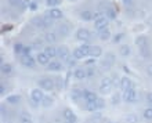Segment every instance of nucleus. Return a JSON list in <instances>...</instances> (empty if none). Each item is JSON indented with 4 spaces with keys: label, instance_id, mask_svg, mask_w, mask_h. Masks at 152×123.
Returning a JSON list of instances; mask_svg holds the SVG:
<instances>
[{
    "label": "nucleus",
    "instance_id": "nucleus-20",
    "mask_svg": "<svg viewBox=\"0 0 152 123\" xmlns=\"http://www.w3.org/2000/svg\"><path fill=\"white\" fill-rule=\"evenodd\" d=\"M97 98H98V95H97L94 92H91V90H87V89H84V92H83V100H84V102H93V101H96Z\"/></svg>",
    "mask_w": 152,
    "mask_h": 123
},
{
    "label": "nucleus",
    "instance_id": "nucleus-30",
    "mask_svg": "<svg viewBox=\"0 0 152 123\" xmlns=\"http://www.w3.org/2000/svg\"><path fill=\"white\" fill-rule=\"evenodd\" d=\"M72 56H73V58H75V60H77V61L83 60L84 57H87L86 54H84L83 50L80 48V46H79V47H76V48H73V50H72Z\"/></svg>",
    "mask_w": 152,
    "mask_h": 123
},
{
    "label": "nucleus",
    "instance_id": "nucleus-39",
    "mask_svg": "<svg viewBox=\"0 0 152 123\" xmlns=\"http://www.w3.org/2000/svg\"><path fill=\"white\" fill-rule=\"evenodd\" d=\"M60 4H61V0H46V6L47 7L54 8V7H58Z\"/></svg>",
    "mask_w": 152,
    "mask_h": 123
},
{
    "label": "nucleus",
    "instance_id": "nucleus-3",
    "mask_svg": "<svg viewBox=\"0 0 152 123\" xmlns=\"http://www.w3.org/2000/svg\"><path fill=\"white\" fill-rule=\"evenodd\" d=\"M44 92L42 90V89L36 87V89H32L31 90V104H32L33 108H37L42 104V101H43L44 98Z\"/></svg>",
    "mask_w": 152,
    "mask_h": 123
},
{
    "label": "nucleus",
    "instance_id": "nucleus-38",
    "mask_svg": "<svg viewBox=\"0 0 152 123\" xmlns=\"http://www.w3.org/2000/svg\"><path fill=\"white\" fill-rule=\"evenodd\" d=\"M0 115H1L3 119L8 118V108L6 107V104H1V105H0Z\"/></svg>",
    "mask_w": 152,
    "mask_h": 123
},
{
    "label": "nucleus",
    "instance_id": "nucleus-43",
    "mask_svg": "<svg viewBox=\"0 0 152 123\" xmlns=\"http://www.w3.org/2000/svg\"><path fill=\"white\" fill-rule=\"evenodd\" d=\"M142 116H144L145 120H151L152 119V108H147L144 111V113H142Z\"/></svg>",
    "mask_w": 152,
    "mask_h": 123
},
{
    "label": "nucleus",
    "instance_id": "nucleus-13",
    "mask_svg": "<svg viewBox=\"0 0 152 123\" xmlns=\"http://www.w3.org/2000/svg\"><path fill=\"white\" fill-rule=\"evenodd\" d=\"M31 24L35 26L36 29L39 31H46V24H44V20H43V15L42 17H33L32 20H31Z\"/></svg>",
    "mask_w": 152,
    "mask_h": 123
},
{
    "label": "nucleus",
    "instance_id": "nucleus-4",
    "mask_svg": "<svg viewBox=\"0 0 152 123\" xmlns=\"http://www.w3.org/2000/svg\"><path fill=\"white\" fill-rule=\"evenodd\" d=\"M115 61H116V58H115V56H113L112 53H107V54H105V58L100 62L101 69L105 71V72L111 71L112 67H113V64H115Z\"/></svg>",
    "mask_w": 152,
    "mask_h": 123
},
{
    "label": "nucleus",
    "instance_id": "nucleus-10",
    "mask_svg": "<svg viewBox=\"0 0 152 123\" xmlns=\"http://www.w3.org/2000/svg\"><path fill=\"white\" fill-rule=\"evenodd\" d=\"M64 68L65 67L61 60H51L50 64L46 67V69L50 72H61V71H64Z\"/></svg>",
    "mask_w": 152,
    "mask_h": 123
},
{
    "label": "nucleus",
    "instance_id": "nucleus-27",
    "mask_svg": "<svg viewBox=\"0 0 152 123\" xmlns=\"http://www.w3.org/2000/svg\"><path fill=\"white\" fill-rule=\"evenodd\" d=\"M84 109V111H88V112H97V111H100L98 109V105H97V100L96 101H93V102H84V105L82 107Z\"/></svg>",
    "mask_w": 152,
    "mask_h": 123
},
{
    "label": "nucleus",
    "instance_id": "nucleus-16",
    "mask_svg": "<svg viewBox=\"0 0 152 123\" xmlns=\"http://www.w3.org/2000/svg\"><path fill=\"white\" fill-rule=\"evenodd\" d=\"M43 40L46 42V43H48V44L56 43L57 40H58V33L54 32V31H47L46 33H44V36H43Z\"/></svg>",
    "mask_w": 152,
    "mask_h": 123
},
{
    "label": "nucleus",
    "instance_id": "nucleus-52",
    "mask_svg": "<svg viewBox=\"0 0 152 123\" xmlns=\"http://www.w3.org/2000/svg\"><path fill=\"white\" fill-rule=\"evenodd\" d=\"M96 58H90V60H87L86 61V65H87V67H94V65H96Z\"/></svg>",
    "mask_w": 152,
    "mask_h": 123
},
{
    "label": "nucleus",
    "instance_id": "nucleus-17",
    "mask_svg": "<svg viewBox=\"0 0 152 123\" xmlns=\"http://www.w3.org/2000/svg\"><path fill=\"white\" fill-rule=\"evenodd\" d=\"M46 14H48V15L51 17V18H53L54 21H60V20H62V18H64V12L61 11V10H60L58 7L50 8V10H48V11L46 12Z\"/></svg>",
    "mask_w": 152,
    "mask_h": 123
},
{
    "label": "nucleus",
    "instance_id": "nucleus-8",
    "mask_svg": "<svg viewBox=\"0 0 152 123\" xmlns=\"http://www.w3.org/2000/svg\"><path fill=\"white\" fill-rule=\"evenodd\" d=\"M57 57H58V60H61L62 62H68L69 60H71V50H69L66 46H60L58 47V54H57Z\"/></svg>",
    "mask_w": 152,
    "mask_h": 123
},
{
    "label": "nucleus",
    "instance_id": "nucleus-6",
    "mask_svg": "<svg viewBox=\"0 0 152 123\" xmlns=\"http://www.w3.org/2000/svg\"><path fill=\"white\" fill-rule=\"evenodd\" d=\"M76 39L82 43H88L91 39V33L87 28H79L76 31Z\"/></svg>",
    "mask_w": 152,
    "mask_h": 123
},
{
    "label": "nucleus",
    "instance_id": "nucleus-19",
    "mask_svg": "<svg viewBox=\"0 0 152 123\" xmlns=\"http://www.w3.org/2000/svg\"><path fill=\"white\" fill-rule=\"evenodd\" d=\"M0 72H1V75L3 76L10 78V76H12V73H14V69H12L11 64L4 62V64H1V67H0Z\"/></svg>",
    "mask_w": 152,
    "mask_h": 123
},
{
    "label": "nucleus",
    "instance_id": "nucleus-54",
    "mask_svg": "<svg viewBox=\"0 0 152 123\" xmlns=\"http://www.w3.org/2000/svg\"><path fill=\"white\" fill-rule=\"evenodd\" d=\"M102 118V115H101V112H93V119H101Z\"/></svg>",
    "mask_w": 152,
    "mask_h": 123
},
{
    "label": "nucleus",
    "instance_id": "nucleus-31",
    "mask_svg": "<svg viewBox=\"0 0 152 123\" xmlns=\"http://www.w3.org/2000/svg\"><path fill=\"white\" fill-rule=\"evenodd\" d=\"M98 37H100V40H102V42H107V40L111 39V31H109L108 28L101 29V31H98Z\"/></svg>",
    "mask_w": 152,
    "mask_h": 123
},
{
    "label": "nucleus",
    "instance_id": "nucleus-15",
    "mask_svg": "<svg viewBox=\"0 0 152 123\" xmlns=\"http://www.w3.org/2000/svg\"><path fill=\"white\" fill-rule=\"evenodd\" d=\"M43 53L50 60H54L57 57V54H58V47H54L53 44H48V46H46V47L43 48Z\"/></svg>",
    "mask_w": 152,
    "mask_h": 123
},
{
    "label": "nucleus",
    "instance_id": "nucleus-21",
    "mask_svg": "<svg viewBox=\"0 0 152 123\" xmlns=\"http://www.w3.org/2000/svg\"><path fill=\"white\" fill-rule=\"evenodd\" d=\"M21 100H22V97L20 94H10L6 97V102L8 105H18L21 102Z\"/></svg>",
    "mask_w": 152,
    "mask_h": 123
},
{
    "label": "nucleus",
    "instance_id": "nucleus-41",
    "mask_svg": "<svg viewBox=\"0 0 152 123\" xmlns=\"http://www.w3.org/2000/svg\"><path fill=\"white\" fill-rule=\"evenodd\" d=\"M87 71V78H94L97 75V71H96V67H87L86 68Z\"/></svg>",
    "mask_w": 152,
    "mask_h": 123
},
{
    "label": "nucleus",
    "instance_id": "nucleus-7",
    "mask_svg": "<svg viewBox=\"0 0 152 123\" xmlns=\"http://www.w3.org/2000/svg\"><path fill=\"white\" fill-rule=\"evenodd\" d=\"M20 62L22 67L29 68V69H33V68H36V65H37V61L35 60L32 56H21Z\"/></svg>",
    "mask_w": 152,
    "mask_h": 123
},
{
    "label": "nucleus",
    "instance_id": "nucleus-36",
    "mask_svg": "<svg viewBox=\"0 0 152 123\" xmlns=\"http://www.w3.org/2000/svg\"><path fill=\"white\" fill-rule=\"evenodd\" d=\"M122 100L123 98H122V95H120L119 93H113L112 97H111V104H112V105H119Z\"/></svg>",
    "mask_w": 152,
    "mask_h": 123
},
{
    "label": "nucleus",
    "instance_id": "nucleus-42",
    "mask_svg": "<svg viewBox=\"0 0 152 123\" xmlns=\"http://www.w3.org/2000/svg\"><path fill=\"white\" fill-rule=\"evenodd\" d=\"M102 17H105V10L98 8V10H96V11H94V21L98 20V18H102Z\"/></svg>",
    "mask_w": 152,
    "mask_h": 123
},
{
    "label": "nucleus",
    "instance_id": "nucleus-24",
    "mask_svg": "<svg viewBox=\"0 0 152 123\" xmlns=\"http://www.w3.org/2000/svg\"><path fill=\"white\" fill-rule=\"evenodd\" d=\"M80 20L84 21V22H90V21L94 20V12L90 11V10H83L80 12Z\"/></svg>",
    "mask_w": 152,
    "mask_h": 123
},
{
    "label": "nucleus",
    "instance_id": "nucleus-11",
    "mask_svg": "<svg viewBox=\"0 0 152 123\" xmlns=\"http://www.w3.org/2000/svg\"><path fill=\"white\" fill-rule=\"evenodd\" d=\"M57 33L58 36H61V39H64V37H68L71 35V25L64 22V24H60L57 26Z\"/></svg>",
    "mask_w": 152,
    "mask_h": 123
},
{
    "label": "nucleus",
    "instance_id": "nucleus-46",
    "mask_svg": "<svg viewBox=\"0 0 152 123\" xmlns=\"http://www.w3.org/2000/svg\"><path fill=\"white\" fill-rule=\"evenodd\" d=\"M97 105H98V109H104L105 108V100L102 98V97H98V98H97Z\"/></svg>",
    "mask_w": 152,
    "mask_h": 123
},
{
    "label": "nucleus",
    "instance_id": "nucleus-26",
    "mask_svg": "<svg viewBox=\"0 0 152 123\" xmlns=\"http://www.w3.org/2000/svg\"><path fill=\"white\" fill-rule=\"evenodd\" d=\"M88 56L91 57V58H98V57L102 56V48H101L100 46H91Z\"/></svg>",
    "mask_w": 152,
    "mask_h": 123
},
{
    "label": "nucleus",
    "instance_id": "nucleus-56",
    "mask_svg": "<svg viewBox=\"0 0 152 123\" xmlns=\"http://www.w3.org/2000/svg\"><path fill=\"white\" fill-rule=\"evenodd\" d=\"M147 75L152 76V64H151V65H148V68H147Z\"/></svg>",
    "mask_w": 152,
    "mask_h": 123
},
{
    "label": "nucleus",
    "instance_id": "nucleus-53",
    "mask_svg": "<svg viewBox=\"0 0 152 123\" xmlns=\"http://www.w3.org/2000/svg\"><path fill=\"white\" fill-rule=\"evenodd\" d=\"M76 61H77V60L72 58V60H69L66 64H68V67H69V68H73V67H76Z\"/></svg>",
    "mask_w": 152,
    "mask_h": 123
},
{
    "label": "nucleus",
    "instance_id": "nucleus-57",
    "mask_svg": "<svg viewBox=\"0 0 152 123\" xmlns=\"http://www.w3.org/2000/svg\"><path fill=\"white\" fill-rule=\"evenodd\" d=\"M147 101H148L149 104H152V93H148V95H147Z\"/></svg>",
    "mask_w": 152,
    "mask_h": 123
},
{
    "label": "nucleus",
    "instance_id": "nucleus-59",
    "mask_svg": "<svg viewBox=\"0 0 152 123\" xmlns=\"http://www.w3.org/2000/svg\"><path fill=\"white\" fill-rule=\"evenodd\" d=\"M3 123H10V122H3Z\"/></svg>",
    "mask_w": 152,
    "mask_h": 123
},
{
    "label": "nucleus",
    "instance_id": "nucleus-37",
    "mask_svg": "<svg viewBox=\"0 0 152 123\" xmlns=\"http://www.w3.org/2000/svg\"><path fill=\"white\" fill-rule=\"evenodd\" d=\"M140 56L142 58H149L151 53H149V46H144V47H140Z\"/></svg>",
    "mask_w": 152,
    "mask_h": 123
},
{
    "label": "nucleus",
    "instance_id": "nucleus-51",
    "mask_svg": "<svg viewBox=\"0 0 152 123\" xmlns=\"http://www.w3.org/2000/svg\"><path fill=\"white\" fill-rule=\"evenodd\" d=\"M122 3H123V6L126 8H129V7H132L133 4H134V0H122Z\"/></svg>",
    "mask_w": 152,
    "mask_h": 123
},
{
    "label": "nucleus",
    "instance_id": "nucleus-58",
    "mask_svg": "<svg viewBox=\"0 0 152 123\" xmlns=\"http://www.w3.org/2000/svg\"><path fill=\"white\" fill-rule=\"evenodd\" d=\"M68 1H75V0H68Z\"/></svg>",
    "mask_w": 152,
    "mask_h": 123
},
{
    "label": "nucleus",
    "instance_id": "nucleus-48",
    "mask_svg": "<svg viewBox=\"0 0 152 123\" xmlns=\"http://www.w3.org/2000/svg\"><path fill=\"white\" fill-rule=\"evenodd\" d=\"M32 46H25L24 47V51H22V56H31L32 54Z\"/></svg>",
    "mask_w": 152,
    "mask_h": 123
},
{
    "label": "nucleus",
    "instance_id": "nucleus-34",
    "mask_svg": "<svg viewBox=\"0 0 152 123\" xmlns=\"http://www.w3.org/2000/svg\"><path fill=\"white\" fill-rule=\"evenodd\" d=\"M32 48L33 50H40V48H44V40L43 39H35L32 40Z\"/></svg>",
    "mask_w": 152,
    "mask_h": 123
},
{
    "label": "nucleus",
    "instance_id": "nucleus-44",
    "mask_svg": "<svg viewBox=\"0 0 152 123\" xmlns=\"http://www.w3.org/2000/svg\"><path fill=\"white\" fill-rule=\"evenodd\" d=\"M29 4H31V0H20L18 7H20L21 10H25L26 7H29Z\"/></svg>",
    "mask_w": 152,
    "mask_h": 123
},
{
    "label": "nucleus",
    "instance_id": "nucleus-28",
    "mask_svg": "<svg viewBox=\"0 0 152 123\" xmlns=\"http://www.w3.org/2000/svg\"><path fill=\"white\" fill-rule=\"evenodd\" d=\"M20 123H33V119L28 111H21L20 113Z\"/></svg>",
    "mask_w": 152,
    "mask_h": 123
},
{
    "label": "nucleus",
    "instance_id": "nucleus-40",
    "mask_svg": "<svg viewBox=\"0 0 152 123\" xmlns=\"http://www.w3.org/2000/svg\"><path fill=\"white\" fill-rule=\"evenodd\" d=\"M126 122L127 123H137L138 122V118H137V115H134V113H129V115L126 116Z\"/></svg>",
    "mask_w": 152,
    "mask_h": 123
},
{
    "label": "nucleus",
    "instance_id": "nucleus-14",
    "mask_svg": "<svg viewBox=\"0 0 152 123\" xmlns=\"http://www.w3.org/2000/svg\"><path fill=\"white\" fill-rule=\"evenodd\" d=\"M83 92H84V89L73 87L71 90V100H72L73 102H79L80 100L83 98Z\"/></svg>",
    "mask_w": 152,
    "mask_h": 123
},
{
    "label": "nucleus",
    "instance_id": "nucleus-55",
    "mask_svg": "<svg viewBox=\"0 0 152 123\" xmlns=\"http://www.w3.org/2000/svg\"><path fill=\"white\" fill-rule=\"evenodd\" d=\"M10 28H11V25H3V28H1V32H7V31H10Z\"/></svg>",
    "mask_w": 152,
    "mask_h": 123
},
{
    "label": "nucleus",
    "instance_id": "nucleus-35",
    "mask_svg": "<svg viewBox=\"0 0 152 123\" xmlns=\"http://www.w3.org/2000/svg\"><path fill=\"white\" fill-rule=\"evenodd\" d=\"M24 47H25V46L21 43V42H17V43H14V54H15V56H22Z\"/></svg>",
    "mask_w": 152,
    "mask_h": 123
},
{
    "label": "nucleus",
    "instance_id": "nucleus-29",
    "mask_svg": "<svg viewBox=\"0 0 152 123\" xmlns=\"http://www.w3.org/2000/svg\"><path fill=\"white\" fill-rule=\"evenodd\" d=\"M40 105H42V108H46V109L53 107V105H54V97H53V95H44V98Z\"/></svg>",
    "mask_w": 152,
    "mask_h": 123
},
{
    "label": "nucleus",
    "instance_id": "nucleus-47",
    "mask_svg": "<svg viewBox=\"0 0 152 123\" xmlns=\"http://www.w3.org/2000/svg\"><path fill=\"white\" fill-rule=\"evenodd\" d=\"M124 37V33H116L115 36H113V40H112V43H120V40Z\"/></svg>",
    "mask_w": 152,
    "mask_h": 123
},
{
    "label": "nucleus",
    "instance_id": "nucleus-5",
    "mask_svg": "<svg viewBox=\"0 0 152 123\" xmlns=\"http://www.w3.org/2000/svg\"><path fill=\"white\" fill-rule=\"evenodd\" d=\"M122 98H123L124 102H129V104L137 102V100H138V93H137L136 89H130V90H126V92H123V94H122Z\"/></svg>",
    "mask_w": 152,
    "mask_h": 123
},
{
    "label": "nucleus",
    "instance_id": "nucleus-1",
    "mask_svg": "<svg viewBox=\"0 0 152 123\" xmlns=\"http://www.w3.org/2000/svg\"><path fill=\"white\" fill-rule=\"evenodd\" d=\"M113 80L112 78H109V76H104L100 82V86H98V92L100 94L102 95H108L112 93V89H113Z\"/></svg>",
    "mask_w": 152,
    "mask_h": 123
},
{
    "label": "nucleus",
    "instance_id": "nucleus-22",
    "mask_svg": "<svg viewBox=\"0 0 152 123\" xmlns=\"http://www.w3.org/2000/svg\"><path fill=\"white\" fill-rule=\"evenodd\" d=\"M73 78L76 80H83L87 78V71L84 69V68H76L75 71H73Z\"/></svg>",
    "mask_w": 152,
    "mask_h": 123
},
{
    "label": "nucleus",
    "instance_id": "nucleus-49",
    "mask_svg": "<svg viewBox=\"0 0 152 123\" xmlns=\"http://www.w3.org/2000/svg\"><path fill=\"white\" fill-rule=\"evenodd\" d=\"M6 92H7V86H6L4 82H1V83H0V94L6 95Z\"/></svg>",
    "mask_w": 152,
    "mask_h": 123
},
{
    "label": "nucleus",
    "instance_id": "nucleus-18",
    "mask_svg": "<svg viewBox=\"0 0 152 123\" xmlns=\"http://www.w3.org/2000/svg\"><path fill=\"white\" fill-rule=\"evenodd\" d=\"M108 24H109V20L107 18V15L102 17V18H98V20L94 21V28L97 31H101V29H105L108 28Z\"/></svg>",
    "mask_w": 152,
    "mask_h": 123
},
{
    "label": "nucleus",
    "instance_id": "nucleus-23",
    "mask_svg": "<svg viewBox=\"0 0 152 123\" xmlns=\"http://www.w3.org/2000/svg\"><path fill=\"white\" fill-rule=\"evenodd\" d=\"M105 15L108 18L109 21H115L116 20V15H118V11H116V8L113 7L112 4L109 6V7L105 8Z\"/></svg>",
    "mask_w": 152,
    "mask_h": 123
},
{
    "label": "nucleus",
    "instance_id": "nucleus-2",
    "mask_svg": "<svg viewBox=\"0 0 152 123\" xmlns=\"http://www.w3.org/2000/svg\"><path fill=\"white\" fill-rule=\"evenodd\" d=\"M37 84H39V89H42L43 92L51 93V92H54V90H56V82H54V79L47 78V76L40 78V79L37 80Z\"/></svg>",
    "mask_w": 152,
    "mask_h": 123
},
{
    "label": "nucleus",
    "instance_id": "nucleus-32",
    "mask_svg": "<svg viewBox=\"0 0 152 123\" xmlns=\"http://www.w3.org/2000/svg\"><path fill=\"white\" fill-rule=\"evenodd\" d=\"M119 54L122 57H129L130 54H132V48H130V46L129 44H122L119 47Z\"/></svg>",
    "mask_w": 152,
    "mask_h": 123
},
{
    "label": "nucleus",
    "instance_id": "nucleus-50",
    "mask_svg": "<svg viewBox=\"0 0 152 123\" xmlns=\"http://www.w3.org/2000/svg\"><path fill=\"white\" fill-rule=\"evenodd\" d=\"M37 1L36 0H33V1H31V4H29V10H32V11H36L37 10Z\"/></svg>",
    "mask_w": 152,
    "mask_h": 123
},
{
    "label": "nucleus",
    "instance_id": "nucleus-12",
    "mask_svg": "<svg viewBox=\"0 0 152 123\" xmlns=\"http://www.w3.org/2000/svg\"><path fill=\"white\" fill-rule=\"evenodd\" d=\"M119 87H120V90H122V92H126V90H130V89H136V87H134V83L129 79L127 76H123V78L120 79Z\"/></svg>",
    "mask_w": 152,
    "mask_h": 123
},
{
    "label": "nucleus",
    "instance_id": "nucleus-45",
    "mask_svg": "<svg viewBox=\"0 0 152 123\" xmlns=\"http://www.w3.org/2000/svg\"><path fill=\"white\" fill-rule=\"evenodd\" d=\"M54 82H56L57 90H62V89H64V80H62V79L57 78V79H54Z\"/></svg>",
    "mask_w": 152,
    "mask_h": 123
},
{
    "label": "nucleus",
    "instance_id": "nucleus-60",
    "mask_svg": "<svg viewBox=\"0 0 152 123\" xmlns=\"http://www.w3.org/2000/svg\"><path fill=\"white\" fill-rule=\"evenodd\" d=\"M107 123H113V122H107Z\"/></svg>",
    "mask_w": 152,
    "mask_h": 123
},
{
    "label": "nucleus",
    "instance_id": "nucleus-25",
    "mask_svg": "<svg viewBox=\"0 0 152 123\" xmlns=\"http://www.w3.org/2000/svg\"><path fill=\"white\" fill-rule=\"evenodd\" d=\"M36 61H37V64H39V65H43V67H47L48 64H50V58H48L47 56H46V54H44L43 51L42 53H39V54H37V57H36Z\"/></svg>",
    "mask_w": 152,
    "mask_h": 123
},
{
    "label": "nucleus",
    "instance_id": "nucleus-33",
    "mask_svg": "<svg viewBox=\"0 0 152 123\" xmlns=\"http://www.w3.org/2000/svg\"><path fill=\"white\" fill-rule=\"evenodd\" d=\"M136 44L138 46V48H140V47H144V46H148V37H147L145 35L137 36V39H136Z\"/></svg>",
    "mask_w": 152,
    "mask_h": 123
},
{
    "label": "nucleus",
    "instance_id": "nucleus-9",
    "mask_svg": "<svg viewBox=\"0 0 152 123\" xmlns=\"http://www.w3.org/2000/svg\"><path fill=\"white\" fill-rule=\"evenodd\" d=\"M62 118H64L65 123H77V116L71 108H64Z\"/></svg>",
    "mask_w": 152,
    "mask_h": 123
}]
</instances>
